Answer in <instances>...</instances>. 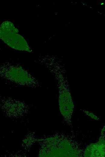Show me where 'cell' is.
Segmentation results:
<instances>
[{
	"instance_id": "obj_1",
	"label": "cell",
	"mask_w": 105,
	"mask_h": 157,
	"mask_svg": "<svg viewBox=\"0 0 105 157\" xmlns=\"http://www.w3.org/2000/svg\"><path fill=\"white\" fill-rule=\"evenodd\" d=\"M0 76L20 85L35 86L39 83L27 71L19 66H11L0 71Z\"/></svg>"
},
{
	"instance_id": "obj_2",
	"label": "cell",
	"mask_w": 105,
	"mask_h": 157,
	"mask_svg": "<svg viewBox=\"0 0 105 157\" xmlns=\"http://www.w3.org/2000/svg\"><path fill=\"white\" fill-rule=\"evenodd\" d=\"M78 4H79V1H78Z\"/></svg>"
}]
</instances>
